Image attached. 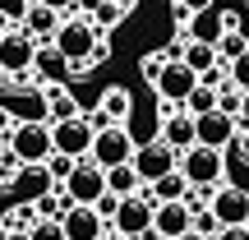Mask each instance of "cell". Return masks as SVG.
<instances>
[{
  "label": "cell",
  "instance_id": "1",
  "mask_svg": "<svg viewBox=\"0 0 249 240\" xmlns=\"http://www.w3.org/2000/svg\"><path fill=\"white\" fill-rule=\"evenodd\" d=\"M102 28L92 23V14H79V9H70V14H60V28H55V51L70 55V70L74 74H88V55L92 46H97Z\"/></svg>",
  "mask_w": 249,
  "mask_h": 240
},
{
  "label": "cell",
  "instance_id": "2",
  "mask_svg": "<svg viewBox=\"0 0 249 240\" xmlns=\"http://www.w3.org/2000/svg\"><path fill=\"white\" fill-rule=\"evenodd\" d=\"M152 208H157V194L152 185H139L134 194H124L116 203V217H111V231L124 240H148L152 236Z\"/></svg>",
  "mask_w": 249,
  "mask_h": 240
},
{
  "label": "cell",
  "instance_id": "3",
  "mask_svg": "<svg viewBox=\"0 0 249 240\" xmlns=\"http://www.w3.org/2000/svg\"><path fill=\"white\" fill-rule=\"evenodd\" d=\"M176 166H180V176H185L194 189H217L226 180V152L208 148V143H189V148L180 152Z\"/></svg>",
  "mask_w": 249,
  "mask_h": 240
},
{
  "label": "cell",
  "instance_id": "4",
  "mask_svg": "<svg viewBox=\"0 0 249 240\" xmlns=\"http://www.w3.org/2000/svg\"><path fill=\"white\" fill-rule=\"evenodd\" d=\"M134 134H129V125H97L92 129V148H88V157L97 162V166H116V162H129L134 157Z\"/></svg>",
  "mask_w": 249,
  "mask_h": 240
},
{
  "label": "cell",
  "instance_id": "5",
  "mask_svg": "<svg viewBox=\"0 0 249 240\" xmlns=\"http://www.w3.org/2000/svg\"><path fill=\"white\" fill-rule=\"evenodd\" d=\"M9 152L18 162H46L51 157V120H14L9 129Z\"/></svg>",
  "mask_w": 249,
  "mask_h": 240
},
{
  "label": "cell",
  "instance_id": "6",
  "mask_svg": "<svg viewBox=\"0 0 249 240\" xmlns=\"http://www.w3.org/2000/svg\"><path fill=\"white\" fill-rule=\"evenodd\" d=\"M60 189L70 194V203H97V199L107 194V166H97L92 157H79Z\"/></svg>",
  "mask_w": 249,
  "mask_h": 240
},
{
  "label": "cell",
  "instance_id": "7",
  "mask_svg": "<svg viewBox=\"0 0 249 240\" xmlns=\"http://www.w3.org/2000/svg\"><path fill=\"white\" fill-rule=\"evenodd\" d=\"M92 125L88 116H70V120H51V148L55 152H65V157H88V148H92Z\"/></svg>",
  "mask_w": 249,
  "mask_h": 240
},
{
  "label": "cell",
  "instance_id": "8",
  "mask_svg": "<svg viewBox=\"0 0 249 240\" xmlns=\"http://www.w3.org/2000/svg\"><path fill=\"white\" fill-rule=\"evenodd\" d=\"M33 55H37V42L23 33V28H9L0 37V74L5 79H18V74L33 70Z\"/></svg>",
  "mask_w": 249,
  "mask_h": 240
},
{
  "label": "cell",
  "instance_id": "9",
  "mask_svg": "<svg viewBox=\"0 0 249 240\" xmlns=\"http://www.w3.org/2000/svg\"><path fill=\"white\" fill-rule=\"evenodd\" d=\"M176 162H180V152L171 148V143H161V139H148V143L134 148V171L143 176V185H152V180H161L166 171H176Z\"/></svg>",
  "mask_w": 249,
  "mask_h": 240
},
{
  "label": "cell",
  "instance_id": "10",
  "mask_svg": "<svg viewBox=\"0 0 249 240\" xmlns=\"http://www.w3.org/2000/svg\"><path fill=\"white\" fill-rule=\"evenodd\" d=\"M208 208H213V217L222 226H240V222H249V189L222 180V185L213 189V199H208Z\"/></svg>",
  "mask_w": 249,
  "mask_h": 240
},
{
  "label": "cell",
  "instance_id": "11",
  "mask_svg": "<svg viewBox=\"0 0 249 240\" xmlns=\"http://www.w3.org/2000/svg\"><path fill=\"white\" fill-rule=\"evenodd\" d=\"M194 129H198V143H208V148H231L235 143V134H240V120L235 116H226L222 107H213V111H203V116H194Z\"/></svg>",
  "mask_w": 249,
  "mask_h": 240
},
{
  "label": "cell",
  "instance_id": "12",
  "mask_svg": "<svg viewBox=\"0 0 249 240\" xmlns=\"http://www.w3.org/2000/svg\"><path fill=\"white\" fill-rule=\"evenodd\" d=\"M189 226H194V208H189L185 199H161V203L152 208V236L176 240V236H185Z\"/></svg>",
  "mask_w": 249,
  "mask_h": 240
},
{
  "label": "cell",
  "instance_id": "13",
  "mask_svg": "<svg viewBox=\"0 0 249 240\" xmlns=\"http://www.w3.org/2000/svg\"><path fill=\"white\" fill-rule=\"evenodd\" d=\"M235 18L240 14H231V9H198V14H185L180 23H185V33H189V42H213L217 46V37L226 33V28H235Z\"/></svg>",
  "mask_w": 249,
  "mask_h": 240
},
{
  "label": "cell",
  "instance_id": "14",
  "mask_svg": "<svg viewBox=\"0 0 249 240\" xmlns=\"http://www.w3.org/2000/svg\"><path fill=\"white\" fill-rule=\"evenodd\" d=\"M198 83V74L189 70L185 60H166V70L152 79V88H157V97L166 102V107H180V102L189 97V88Z\"/></svg>",
  "mask_w": 249,
  "mask_h": 240
},
{
  "label": "cell",
  "instance_id": "15",
  "mask_svg": "<svg viewBox=\"0 0 249 240\" xmlns=\"http://www.w3.org/2000/svg\"><path fill=\"white\" fill-rule=\"evenodd\" d=\"M60 226H65V236H70V240H102L111 222L92 203H70V208H65V217H60Z\"/></svg>",
  "mask_w": 249,
  "mask_h": 240
},
{
  "label": "cell",
  "instance_id": "16",
  "mask_svg": "<svg viewBox=\"0 0 249 240\" xmlns=\"http://www.w3.org/2000/svg\"><path fill=\"white\" fill-rule=\"evenodd\" d=\"M9 189H14L18 203H37L42 194H51V189H55V176L46 171V162H23L18 176L9 180Z\"/></svg>",
  "mask_w": 249,
  "mask_h": 240
},
{
  "label": "cell",
  "instance_id": "17",
  "mask_svg": "<svg viewBox=\"0 0 249 240\" xmlns=\"http://www.w3.org/2000/svg\"><path fill=\"white\" fill-rule=\"evenodd\" d=\"M161 143H171L176 152H185L189 143H198V129H194V116H189L185 107H166V116H161V129H157Z\"/></svg>",
  "mask_w": 249,
  "mask_h": 240
},
{
  "label": "cell",
  "instance_id": "18",
  "mask_svg": "<svg viewBox=\"0 0 249 240\" xmlns=\"http://www.w3.org/2000/svg\"><path fill=\"white\" fill-rule=\"evenodd\" d=\"M33 74H37V83H65V79H74L70 55H65V51H55V42H37Z\"/></svg>",
  "mask_w": 249,
  "mask_h": 240
},
{
  "label": "cell",
  "instance_id": "19",
  "mask_svg": "<svg viewBox=\"0 0 249 240\" xmlns=\"http://www.w3.org/2000/svg\"><path fill=\"white\" fill-rule=\"evenodd\" d=\"M129 116H134V97H129V88H120V83H111L107 92H102V102H97V111H92V125H129Z\"/></svg>",
  "mask_w": 249,
  "mask_h": 240
},
{
  "label": "cell",
  "instance_id": "20",
  "mask_svg": "<svg viewBox=\"0 0 249 240\" xmlns=\"http://www.w3.org/2000/svg\"><path fill=\"white\" fill-rule=\"evenodd\" d=\"M55 28H60V9L37 5V0H33V9L23 14V33L33 37V42H51V37H55Z\"/></svg>",
  "mask_w": 249,
  "mask_h": 240
},
{
  "label": "cell",
  "instance_id": "21",
  "mask_svg": "<svg viewBox=\"0 0 249 240\" xmlns=\"http://www.w3.org/2000/svg\"><path fill=\"white\" fill-rule=\"evenodd\" d=\"M143 185V176H139V171H134V157L129 162H116V166H107V189H111V194H134V189H139Z\"/></svg>",
  "mask_w": 249,
  "mask_h": 240
},
{
  "label": "cell",
  "instance_id": "22",
  "mask_svg": "<svg viewBox=\"0 0 249 240\" xmlns=\"http://www.w3.org/2000/svg\"><path fill=\"white\" fill-rule=\"evenodd\" d=\"M180 60H185V65H189L194 74H208V70L217 65V46H213V42H185Z\"/></svg>",
  "mask_w": 249,
  "mask_h": 240
},
{
  "label": "cell",
  "instance_id": "23",
  "mask_svg": "<svg viewBox=\"0 0 249 240\" xmlns=\"http://www.w3.org/2000/svg\"><path fill=\"white\" fill-rule=\"evenodd\" d=\"M180 107H185L189 116H203V111H213V107H217V88H213V83H203V79H198L194 88H189V97L180 102Z\"/></svg>",
  "mask_w": 249,
  "mask_h": 240
},
{
  "label": "cell",
  "instance_id": "24",
  "mask_svg": "<svg viewBox=\"0 0 249 240\" xmlns=\"http://www.w3.org/2000/svg\"><path fill=\"white\" fill-rule=\"evenodd\" d=\"M152 194H157V203H161V199H185L189 194V180L180 176V166H176V171H166L161 180H152Z\"/></svg>",
  "mask_w": 249,
  "mask_h": 240
},
{
  "label": "cell",
  "instance_id": "25",
  "mask_svg": "<svg viewBox=\"0 0 249 240\" xmlns=\"http://www.w3.org/2000/svg\"><path fill=\"white\" fill-rule=\"evenodd\" d=\"M124 14H129V5H116V0H102L97 9H92V23L102 28V33H111V28L124 23Z\"/></svg>",
  "mask_w": 249,
  "mask_h": 240
},
{
  "label": "cell",
  "instance_id": "26",
  "mask_svg": "<svg viewBox=\"0 0 249 240\" xmlns=\"http://www.w3.org/2000/svg\"><path fill=\"white\" fill-rule=\"evenodd\" d=\"M245 51H249V37L240 33V28H226V33L217 37V55H222L226 65H231L235 55H245Z\"/></svg>",
  "mask_w": 249,
  "mask_h": 240
},
{
  "label": "cell",
  "instance_id": "27",
  "mask_svg": "<svg viewBox=\"0 0 249 240\" xmlns=\"http://www.w3.org/2000/svg\"><path fill=\"white\" fill-rule=\"evenodd\" d=\"M28 236H33V240H70L65 226H60V217H37V222L28 226Z\"/></svg>",
  "mask_w": 249,
  "mask_h": 240
},
{
  "label": "cell",
  "instance_id": "28",
  "mask_svg": "<svg viewBox=\"0 0 249 240\" xmlns=\"http://www.w3.org/2000/svg\"><path fill=\"white\" fill-rule=\"evenodd\" d=\"M226 83H231V88H240V92H249V51L235 55V60L226 65Z\"/></svg>",
  "mask_w": 249,
  "mask_h": 240
},
{
  "label": "cell",
  "instance_id": "29",
  "mask_svg": "<svg viewBox=\"0 0 249 240\" xmlns=\"http://www.w3.org/2000/svg\"><path fill=\"white\" fill-rule=\"evenodd\" d=\"M46 171L55 176V185H65V176L74 171V157H65V152H51V157H46Z\"/></svg>",
  "mask_w": 249,
  "mask_h": 240
},
{
  "label": "cell",
  "instance_id": "30",
  "mask_svg": "<svg viewBox=\"0 0 249 240\" xmlns=\"http://www.w3.org/2000/svg\"><path fill=\"white\" fill-rule=\"evenodd\" d=\"M194 231H203V236H217V231H222V222L213 217V208H194Z\"/></svg>",
  "mask_w": 249,
  "mask_h": 240
},
{
  "label": "cell",
  "instance_id": "31",
  "mask_svg": "<svg viewBox=\"0 0 249 240\" xmlns=\"http://www.w3.org/2000/svg\"><path fill=\"white\" fill-rule=\"evenodd\" d=\"M28 9H33V0H0V14H5L9 23H23Z\"/></svg>",
  "mask_w": 249,
  "mask_h": 240
},
{
  "label": "cell",
  "instance_id": "32",
  "mask_svg": "<svg viewBox=\"0 0 249 240\" xmlns=\"http://www.w3.org/2000/svg\"><path fill=\"white\" fill-rule=\"evenodd\" d=\"M217 0H176V14L185 18V14H198V9H213Z\"/></svg>",
  "mask_w": 249,
  "mask_h": 240
},
{
  "label": "cell",
  "instance_id": "33",
  "mask_svg": "<svg viewBox=\"0 0 249 240\" xmlns=\"http://www.w3.org/2000/svg\"><path fill=\"white\" fill-rule=\"evenodd\" d=\"M116 203H120V194H111V189H107V194H102V199H97L92 208H97V213H102V217L111 222V217H116Z\"/></svg>",
  "mask_w": 249,
  "mask_h": 240
},
{
  "label": "cell",
  "instance_id": "34",
  "mask_svg": "<svg viewBox=\"0 0 249 240\" xmlns=\"http://www.w3.org/2000/svg\"><path fill=\"white\" fill-rule=\"evenodd\" d=\"M213 240H249V226H245V222H240V226H222Z\"/></svg>",
  "mask_w": 249,
  "mask_h": 240
},
{
  "label": "cell",
  "instance_id": "35",
  "mask_svg": "<svg viewBox=\"0 0 249 240\" xmlns=\"http://www.w3.org/2000/svg\"><path fill=\"white\" fill-rule=\"evenodd\" d=\"M235 148H240V157L249 162V120H240V134H235Z\"/></svg>",
  "mask_w": 249,
  "mask_h": 240
},
{
  "label": "cell",
  "instance_id": "36",
  "mask_svg": "<svg viewBox=\"0 0 249 240\" xmlns=\"http://www.w3.org/2000/svg\"><path fill=\"white\" fill-rule=\"evenodd\" d=\"M0 240H33V236H28V226H5Z\"/></svg>",
  "mask_w": 249,
  "mask_h": 240
},
{
  "label": "cell",
  "instance_id": "37",
  "mask_svg": "<svg viewBox=\"0 0 249 240\" xmlns=\"http://www.w3.org/2000/svg\"><path fill=\"white\" fill-rule=\"evenodd\" d=\"M37 5H51V9H60V14H70V9L79 5V0H37Z\"/></svg>",
  "mask_w": 249,
  "mask_h": 240
},
{
  "label": "cell",
  "instance_id": "38",
  "mask_svg": "<svg viewBox=\"0 0 249 240\" xmlns=\"http://www.w3.org/2000/svg\"><path fill=\"white\" fill-rule=\"evenodd\" d=\"M14 129V116H9V107H0V134H9Z\"/></svg>",
  "mask_w": 249,
  "mask_h": 240
},
{
  "label": "cell",
  "instance_id": "39",
  "mask_svg": "<svg viewBox=\"0 0 249 240\" xmlns=\"http://www.w3.org/2000/svg\"><path fill=\"white\" fill-rule=\"evenodd\" d=\"M176 240H213V236H203V231H194V226H189L185 236H176Z\"/></svg>",
  "mask_w": 249,
  "mask_h": 240
},
{
  "label": "cell",
  "instance_id": "40",
  "mask_svg": "<svg viewBox=\"0 0 249 240\" xmlns=\"http://www.w3.org/2000/svg\"><path fill=\"white\" fill-rule=\"evenodd\" d=\"M235 28H240V33L249 37V9H245V14H240V18H235Z\"/></svg>",
  "mask_w": 249,
  "mask_h": 240
},
{
  "label": "cell",
  "instance_id": "41",
  "mask_svg": "<svg viewBox=\"0 0 249 240\" xmlns=\"http://www.w3.org/2000/svg\"><path fill=\"white\" fill-rule=\"evenodd\" d=\"M9 28H14V23H9V18H5V14H0V37H5V33H9Z\"/></svg>",
  "mask_w": 249,
  "mask_h": 240
},
{
  "label": "cell",
  "instance_id": "42",
  "mask_svg": "<svg viewBox=\"0 0 249 240\" xmlns=\"http://www.w3.org/2000/svg\"><path fill=\"white\" fill-rule=\"evenodd\" d=\"M102 240H124V236H116V231H111V226H107V236H102Z\"/></svg>",
  "mask_w": 249,
  "mask_h": 240
},
{
  "label": "cell",
  "instance_id": "43",
  "mask_svg": "<svg viewBox=\"0 0 249 240\" xmlns=\"http://www.w3.org/2000/svg\"><path fill=\"white\" fill-rule=\"evenodd\" d=\"M240 120H249V92H245V111H240Z\"/></svg>",
  "mask_w": 249,
  "mask_h": 240
},
{
  "label": "cell",
  "instance_id": "44",
  "mask_svg": "<svg viewBox=\"0 0 249 240\" xmlns=\"http://www.w3.org/2000/svg\"><path fill=\"white\" fill-rule=\"evenodd\" d=\"M116 5H134V0H116Z\"/></svg>",
  "mask_w": 249,
  "mask_h": 240
},
{
  "label": "cell",
  "instance_id": "45",
  "mask_svg": "<svg viewBox=\"0 0 249 240\" xmlns=\"http://www.w3.org/2000/svg\"><path fill=\"white\" fill-rule=\"evenodd\" d=\"M148 240H161V236H148Z\"/></svg>",
  "mask_w": 249,
  "mask_h": 240
},
{
  "label": "cell",
  "instance_id": "46",
  "mask_svg": "<svg viewBox=\"0 0 249 240\" xmlns=\"http://www.w3.org/2000/svg\"><path fill=\"white\" fill-rule=\"evenodd\" d=\"M0 79H5V74H0Z\"/></svg>",
  "mask_w": 249,
  "mask_h": 240
},
{
  "label": "cell",
  "instance_id": "47",
  "mask_svg": "<svg viewBox=\"0 0 249 240\" xmlns=\"http://www.w3.org/2000/svg\"><path fill=\"white\" fill-rule=\"evenodd\" d=\"M245 226H249V222H245Z\"/></svg>",
  "mask_w": 249,
  "mask_h": 240
}]
</instances>
